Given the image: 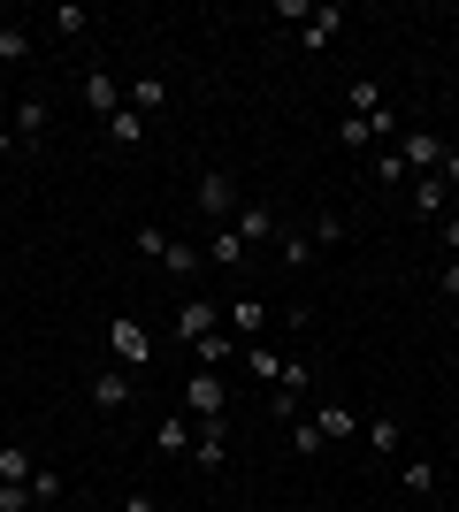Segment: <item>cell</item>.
Instances as JSON below:
<instances>
[{"label":"cell","instance_id":"11","mask_svg":"<svg viewBox=\"0 0 459 512\" xmlns=\"http://www.w3.org/2000/svg\"><path fill=\"white\" fill-rule=\"evenodd\" d=\"M8 130H16V146H23V153H31V146H39V138H46V100H39V92H31V100H16V115H8Z\"/></svg>","mask_w":459,"mask_h":512},{"label":"cell","instance_id":"25","mask_svg":"<svg viewBox=\"0 0 459 512\" xmlns=\"http://www.w3.org/2000/svg\"><path fill=\"white\" fill-rule=\"evenodd\" d=\"M62 490H69L62 467H39V474H31V497H39V505H62Z\"/></svg>","mask_w":459,"mask_h":512},{"label":"cell","instance_id":"7","mask_svg":"<svg viewBox=\"0 0 459 512\" xmlns=\"http://www.w3.org/2000/svg\"><path fill=\"white\" fill-rule=\"evenodd\" d=\"M85 398H92V406H100V413H123V406H131V398H138V375H123V367H100Z\"/></svg>","mask_w":459,"mask_h":512},{"label":"cell","instance_id":"26","mask_svg":"<svg viewBox=\"0 0 459 512\" xmlns=\"http://www.w3.org/2000/svg\"><path fill=\"white\" fill-rule=\"evenodd\" d=\"M322 444H329V436H322V421H291V451H299V459H314Z\"/></svg>","mask_w":459,"mask_h":512},{"label":"cell","instance_id":"37","mask_svg":"<svg viewBox=\"0 0 459 512\" xmlns=\"http://www.w3.org/2000/svg\"><path fill=\"white\" fill-rule=\"evenodd\" d=\"M452 321H459V299H452Z\"/></svg>","mask_w":459,"mask_h":512},{"label":"cell","instance_id":"24","mask_svg":"<svg viewBox=\"0 0 459 512\" xmlns=\"http://www.w3.org/2000/svg\"><path fill=\"white\" fill-rule=\"evenodd\" d=\"M314 253H329V245H345V214H314Z\"/></svg>","mask_w":459,"mask_h":512},{"label":"cell","instance_id":"3","mask_svg":"<svg viewBox=\"0 0 459 512\" xmlns=\"http://www.w3.org/2000/svg\"><path fill=\"white\" fill-rule=\"evenodd\" d=\"M184 413H192V421H222V413H230V383H222L215 367H199L192 383H184Z\"/></svg>","mask_w":459,"mask_h":512},{"label":"cell","instance_id":"23","mask_svg":"<svg viewBox=\"0 0 459 512\" xmlns=\"http://www.w3.org/2000/svg\"><path fill=\"white\" fill-rule=\"evenodd\" d=\"M276 253H284V268H306V260H314V237H306V230H284V237H276Z\"/></svg>","mask_w":459,"mask_h":512},{"label":"cell","instance_id":"22","mask_svg":"<svg viewBox=\"0 0 459 512\" xmlns=\"http://www.w3.org/2000/svg\"><path fill=\"white\" fill-rule=\"evenodd\" d=\"M222 321H230V329H245V337H253V329H268V306H261V299H238V306H230V314H222Z\"/></svg>","mask_w":459,"mask_h":512},{"label":"cell","instance_id":"16","mask_svg":"<svg viewBox=\"0 0 459 512\" xmlns=\"http://www.w3.org/2000/svg\"><path fill=\"white\" fill-rule=\"evenodd\" d=\"M16 62H31V23H0V77Z\"/></svg>","mask_w":459,"mask_h":512},{"label":"cell","instance_id":"4","mask_svg":"<svg viewBox=\"0 0 459 512\" xmlns=\"http://www.w3.org/2000/svg\"><path fill=\"white\" fill-rule=\"evenodd\" d=\"M444 153H452V146H444L437 130H406V138H398V161H406L414 176H437V169H444Z\"/></svg>","mask_w":459,"mask_h":512},{"label":"cell","instance_id":"2","mask_svg":"<svg viewBox=\"0 0 459 512\" xmlns=\"http://www.w3.org/2000/svg\"><path fill=\"white\" fill-rule=\"evenodd\" d=\"M108 360L123 367V375H138V367L153 360V337H146V321H131V314H115V321H108Z\"/></svg>","mask_w":459,"mask_h":512},{"label":"cell","instance_id":"13","mask_svg":"<svg viewBox=\"0 0 459 512\" xmlns=\"http://www.w3.org/2000/svg\"><path fill=\"white\" fill-rule=\"evenodd\" d=\"M199 253H207V268H245V237L230 230V222H222V230L207 237V245H199Z\"/></svg>","mask_w":459,"mask_h":512},{"label":"cell","instance_id":"1","mask_svg":"<svg viewBox=\"0 0 459 512\" xmlns=\"http://www.w3.org/2000/svg\"><path fill=\"white\" fill-rule=\"evenodd\" d=\"M192 207H199V214H207V222L222 230V222H238V207H245V199H238V184H230L222 169H199V184H192Z\"/></svg>","mask_w":459,"mask_h":512},{"label":"cell","instance_id":"29","mask_svg":"<svg viewBox=\"0 0 459 512\" xmlns=\"http://www.w3.org/2000/svg\"><path fill=\"white\" fill-rule=\"evenodd\" d=\"M131 245H138L146 260H161V253H169V230H153V222H138V230H131Z\"/></svg>","mask_w":459,"mask_h":512},{"label":"cell","instance_id":"19","mask_svg":"<svg viewBox=\"0 0 459 512\" xmlns=\"http://www.w3.org/2000/svg\"><path fill=\"white\" fill-rule=\"evenodd\" d=\"M108 138H115V146H146V115H138V107L108 115Z\"/></svg>","mask_w":459,"mask_h":512},{"label":"cell","instance_id":"34","mask_svg":"<svg viewBox=\"0 0 459 512\" xmlns=\"http://www.w3.org/2000/svg\"><path fill=\"white\" fill-rule=\"evenodd\" d=\"M437 176H444V192H452V199H459V146H452V153H444V169H437Z\"/></svg>","mask_w":459,"mask_h":512},{"label":"cell","instance_id":"36","mask_svg":"<svg viewBox=\"0 0 459 512\" xmlns=\"http://www.w3.org/2000/svg\"><path fill=\"white\" fill-rule=\"evenodd\" d=\"M8 153H23V146H16V130H8V123H0V161H8Z\"/></svg>","mask_w":459,"mask_h":512},{"label":"cell","instance_id":"28","mask_svg":"<svg viewBox=\"0 0 459 512\" xmlns=\"http://www.w3.org/2000/svg\"><path fill=\"white\" fill-rule=\"evenodd\" d=\"M46 23H54V31H62V39H77V31H85V8H77V0H62V8H54V16H46Z\"/></svg>","mask_w":459,"mask_h":512},{"label":"cell","instance_id":"32","mask_svg":"<svg viewBox=\"0 0 459 512\" xmlns=\"http://www.w3.org/2000/svg\"><path fill=\"white\" fill-rule=\"evenodd\" d=\"M375 107H383V85H352V107H345V115H375Z\"/></svg>","mask_w":459,"mask_h":512},{"label":"cell","instance_id":"21","mask_svg":"<svg viewBox=\"0 0 459 512\" xmlns=\"http://www.w3.org/2000/svg\"><path fill=\"white\" fill-rule=\"evenodd\" d=\"M437 482H444L437 459H406V490H414V497H437Z\"/></svg>","mask_w":459,"mask_h":512},{"label":"cell","instance_id":"5","mask_svg":"<svg viewBox=\"0 0 459 512\" xmlns=\"http://www.w3.org/2000/svg\"><path fill=\"white\" fill-rule=\"evenodd\" d=\"M184 459H192L199 474H215L222 459H230V421H199V428H192V451H184Z\"/></svg>","mask_w":459,"mask_h":512},{"label":"cell","instance_id":"9","mask_svg":"<svg viewBox=\"0 0 459 512\" xmlns=\"http://www.w3.org/2000/svg\"><path fill=\"white\" fill-rule=\"evenodd\" d=\"M337 31H345V8H329V0H314V16L299 23V46H306V54H322V46L337 39Z\"/></svg>","mask_w":459,"mask_h":512},{"label":"cell","instance_id":"31","mask_svg":"<svg viewBox=\"0 0 459 512\" xmlns=\"http://www.w3.org/2000/svg\"><path fill=\"white\" fill-rule=\"evenodd\" d=\"M337 138H345V146H375V123H368V115H345V123H337Z\"/></svg>","mask_w":459,"mask_h":512},{"label":"cell","instance_id":"17","mask_svg":"<svg viewBox=\"0 0 459 512\" xmlns=\"http://www.w3.org/2000/svg\"><path fill=\"white\" fill-rule=\"evenodd\" d=\"M31 474H39L31 444H0V482H31Z\"/></svg>","mask_w":459,"mask_h":512},{"label":"cell","instance_id":"33","mask_svg":"<svg viewBox=\"0 0 459 512\" xmlns=\"http://www.w3.org/2000/svg\"><path fill=\"white\" fill-rule=\"evenodd\" d=\"M437 291H444V299H459V260H444V268H437Z\"/></svg>","mask_w":459,"mask_h":512},{"label":"cell","instance_id":"12","mask_svg":"<svg viewBox=\"0 0 459 512\" xmlns=\"http://www.w3.org/2000/svg\"><path fill=\"white\" fill-rule=\"evenodd\" d=\"M414 214H421V222H437V214L452 222V192H444V176H414Z\"/></svg>","mask_w":459,"mask_h":512},{"label":"cell","instance_id":"14","mask_svg":"<svg viewBox=\"0 0 459 512\" xmlns=\"http://www.w3.org/2000/svg\"><path fill=\"white\" fill-rule=\"evenodd\" d=\"M192 413H184V406H169V413H161V428H153V444H161V451H192Z\"/></svg>","mask_w":459,"mask_h":512},{"label":"cell","instance_id":"10","mask_svg":"<svg viewBox=\"0 0 459 512\" xmlns=\"http://www.w3.org/2000/svg\"><path fill=\"white\" fill-rule=\"evenodd\" d=\"M85 107L108 123V115H123V85H115L108 69H85Z\"/></svg>","mask_w":459,"mask_h":512},{"label":"cell","instance_id":"8","mask_svg":"<svg viewBox=\"0 0 459 512\" xmlns=\"http://www.w3.org/2000/svg\"><path fill=\"white\" fill-rule=\"evenodd\" d=\"M230 230H238V237H245V253H253V245H276V237H284V222H276V207H253V199H245Z\"/></svg>","mask_w":459,"mask_h":512},{"label":"cell","instance_id":"27","mask_svg":"<svg viewBox=\"0 0 459 512\" xmlns=\"http://www.w3.org/2000/svg\"><path fill=\"white\" fill-rule=\"evenodd\" d=\"M192 352H199V367H215V375L230 367V337H222V329H215V337H199Z\"/></svg>","mask_w":459,"mask_h":512},{"label":"cell","instance_id":"15","mask_svg":"<svg viewBox=\"0 0 459 512\" xmlns=\"http://www.w3.org/2000/svg\"><path fill=\"white\" fill-rule=\"evenodd\" d=\"M123 107H138V115H161V107H169V85H161V77H131V85H123Z\"/></svg>","mask_w":459,"mask_h":512},{"label":"cell","instance_id":"6","mask_svg":"<svg viewBox=\"0 0 459 512\" xmlns=\"http://www.w3.org/2000/svg\"><path fill=\"white\" fill-rule=\"evenodd\" d=\"M215 329H222V306L215 299H184V306H176V321H169V337H184V344L215 337Z\"/></svg>","mask_w":459,"mask_h":512},{"label":"cell","instance_id":"30","mask_svg":"<svg viewBox=\"0 0 459 512\" xmlns=\"http://www.w3.org/2000/svg\"><path fill=\"white\" fill-rule=\"evenodd\" d=\"M314 421H322V436H329V444H337V436H352V406H322Z\"/></svg>","mask_w":459,"mask_h":512},{"label":"cell","instance_id":"35","mask_svg":"<svg viewBox=\"0 0 459 512\" xmlns=\"http://www.w3.org/2000/svg\"><path fill=\"white\" fill-rule=\"evenodd\" d=\"M123 512H153V490H131V497H123Z\"/></svg>","mask_w":459,"mask_h":512},{"label":"cell","instance_id":"20","mask_svg":"<svg viewBox=\"0 0 459 512\" xmlns=\"http://www.w3.org/2000/svg\"><path fill=\"white\" fill-rule=\"evenodd\" d=\"M245 375H253V383H276V375H284V360H276L268 344H245Z\"/></svg>","mask_w":459,"mask_h":512},{"label":"cell","instance_id":"18","mask_svg":"<svg viewBox=\"0 0 459 512\" xmlns=\"http://www.w3.org/2000/svg\"><path fill=\"white\" fill-rule=\"evenodd\" d=\"M360 436H368V451H406V428H398L391 413H375V421L360 428Z\"/></svg>","mask_w":459,"mask_h":512}]
</instances>
